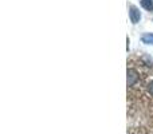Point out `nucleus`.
I'll return each instance as SVG.
<instances>
[{
    "label": "nucleus",
    "mask_w": 153,
    "mask_h": 134,
    "mask_svg": "<svg viewBox=\"0 0 153 134\" xmlns=\"http://www.w3.org/2000/svg\"><path fill=\"white\" fill-rule=\"evenodd\" d=\"M129 18H130V21L133 24H137L138 21L141 20V12L136 5H130L129 8Z\"/></svg>",
    "instance_id": "nucleus-1"
},
{
    "label": "nucleus",
    "mask_w": 153,
    "mask_h": 134,
    "mask_svg": "<svg viewBox=\"0 0 153 134\" xmlns=\"http://www.w3.org/2000/svg\"><path fill=\"white\" fill-rule=\"evenodd\" d=\"M138 81V73L134 68H128V86H133Z\"/></svg>",
    "instance_id": "nucleus-2"
},
{
    "label": "nucleus",
    "mask_w": 153,
    "mask_h": 134,
    "mask_svg": "<svg viewBox=\"0 0 153 134\" xmlns=\"http://www.w3.org/2000/svg\"><path fill=\"white\" fill-rule=\"evenodd\" d=\"M148 91L151 93V94L153 95V81H151V83L148 84Z\"/></svg>",
    "instance_id": "nucleus-5"
},
{
    "label": "nucleus",
    "mask_w": 153,
    "mask_h": 134,
    "mask_svg": "<svg viewBox=\"0 0 153 134\" xmlns=\"http://www.w3.org/2000/svg\"><path fill=\"white\" fill-rule=\"evenodd\" d=\"M141 5L149 12L153 11V0H141Z\"/></svg>",
    "instance_id": "nucleus-4"
},
{
    "label": "nucleus",
    "mask_w": 153,
    "mask_h": 134,
    "mask_svg": "<svg viewBox=\"0 0 153 134\" xmlns=\"http://www.w3.org/2000/svg\"><path fill=\"white\" fill-rule=\"evenodd\" d=\"M141 42L145 43V44H153V34H144L141 36Z\"/></svg>",
    "instance_id": "nucleus-3"
}]
</instances>
